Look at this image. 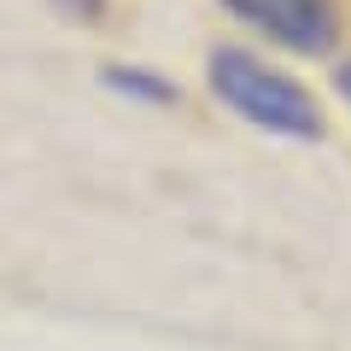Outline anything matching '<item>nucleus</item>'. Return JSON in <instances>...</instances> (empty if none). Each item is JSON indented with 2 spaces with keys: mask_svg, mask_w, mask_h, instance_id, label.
I'll use <instances>...</instances> for the list:
<instances>
[{
  "mask_svg": "<svg viewBox=\"0 0 351 351\" xmlns=\"http://www.w3.org/2000/svg\"><path fill=\"white\" fill-rule=\"evenodd\" d=\"M339 94H346V100H351V59L339 64Z\"/></svg>",
  "mask_w": 351,
  "mask_h": 351,
  "instance_id": "7ed1b4c3",
  "label": "nucleus"
},
{
  "mask_svg": "<svg viewBox=\"0 0 351 351\" xmlns=\"http://www.w3.org/2000/svg\"><path fill=\"white\" fill-rule=\"evenodd\" d=\"M211 94L228 106L234 117L269 129L287 141H322V106L304 82H293L287 71H276L269 59L246 47H217L211 53Z\"/></svg>",
  "mask_w": 351,
  "mask_h": 351,
  "instance_id": "f257e3e1",
  "label": "nucleus"
},
{
  "mask_svg": "<svg viewBox=\"0 0 351 351\" xmlns=\"http://www.w3.org/2000/svg\"><path fill=\"white\" fill-rule=\"evenodd\" d=\"M240 24L269 36L276 47L293 53H322L339 36V6L334 0H223Z\"/></svg>",
  "mask_w": 351,
  "mask_h": 351,
  "instance_id": "f03ea898",
  "label": "nucleus"
}]
</instances>
